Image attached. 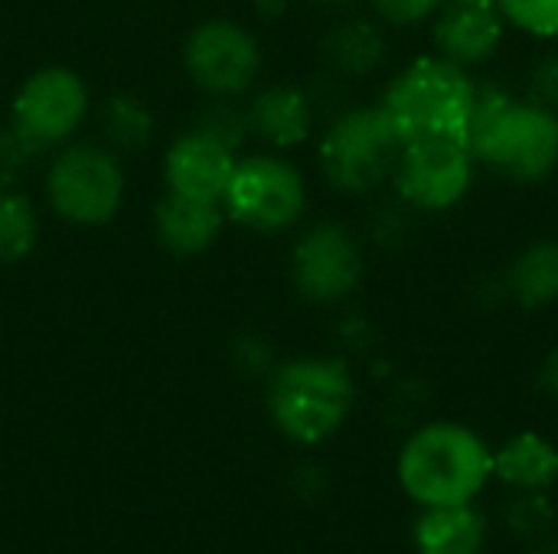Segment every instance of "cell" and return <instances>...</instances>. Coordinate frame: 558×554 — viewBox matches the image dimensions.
<instances>
[{"instance_id": "1", "label": "cell", "mask_w": 558, "mask_h": 554, "mask_svg": "<svg viewBox=\"0 0 558 554\" xmlns=\"http://www.w3.org/2000/svg\"><path fill=\"white\" fill-rule=\"evenodd\" d=\"M468 144L494 173L513 183H543L558 167V114L500 85H477Z\"/></svg>"}, {"instance_id": "2", "label": "cell", "mask_w": 558, "mask_h": 554, "mask_svg": "<svg viewBox=\"0 0 558 554\" xmlns=\"http://www.w3.org/2000/svg\"><path fill=\"white\" fill-rule=\"evenodd\" d=\"M494 473L490 447L464 424L418 428L399 454V483L422 506L471 503Z\"/></svg>"}, {"instance_id": "3", "label": "cell", "mask_w": 558, "mask_h": 554, "mask_svg": "<svg viewBox=\"0 0 558 554\" xmlns=\"http://www.w3.org/2000/svg\"><path fill=\"white\" fill-rule=\"evenodd\" d=\"M474 98L477 82L464 65L445 56H422L389 82L379 108L402 144L425 137L468 140Z\"/></svg>"}, {"instance_id": "4", "label": "cell", "mask_w": 558, "mask_h": 554, "mask_svg": "<svg viewBox=\"0 0 558 554\" xmlns=\"http://www.w3.org/2000/svg\"><path fill=\"white\" fill-rule=\"evenodd\" d=\"M356 385L343 359L284 362L268 385V411L275 428L294 444L314 447L333 438L350 418Z\"/></svg>"}, {"instance_id": "5", "label": "cell", "mask_w": 558, "mask_h": 554, "mask_svg": "<svg viewBox=\"0 0 558 554\" xmlns=\"http://www.w3.org/2000/svg\"><path fill=\"white\" fill-rule=\"evenodd\" d=\"M402 140L379 104L340 111L320 137V170L327 183L350 196L376 193L399 163Z\"/></svg>"}, {"instance_id": "6", "label": "cell", "mask_w": 558, "mask_h": 554, "mask_svg": "<svg viewBox=\"0 0 558 554\" xmlns=\"http://www.w3.org/2000/svg\"><path fill=\"white\" fill-rule=\"evenodd\" d=\"M46 196L59 219L72 225H105L124 199V170L118 153L101 144L65 147L46 176Z\"/></svg>"}, {"instance_id": "7", "label": "cell", "mask_w": 558, "mask_h": 554, "mask_svg": "<svg viewBox=\"0 0 558 554\" xmlns=\"http://www.w3.org/2000/svg\"><path fill=\"white\" fill-rule=\"evenodd\" d=\"M307 206V186L294 163L281 157L235 160L229 186L222 193V212L252 232H284Z\"/></svg>"}, {"instance_id": "8", "label": "cell", "mask_w": 558, "mask_h": 554, "mask_svg": "<svg viewBox=\"0 0 558 554\" xmlns=\"http://www.w3.org/2000/svg\"><path fill=\"white\" fill-rule=\"evenodd\" d=\"M477 157L461 137H425L402 144L392 170L396 196L415 212L454 209L474 183Z\"/></svg>"}, {"instance_id": "9", "label": "cell", "mask_w": 558, "mask_h": 554, "mask_svg": "<svg viewBox=\"0 0 558 554\" xmlns=\"http://www.w3.org/2000/svg\"><path fill=\"white\" fill-rule=\"evenodd\" d=\"M88 111L85 82L62 65L33 72L13 98V131L36 150L65 144Z\"/></svg>"}, {"instance_id": "10", "label": "cell", "mask_w": 558, "mask_h": 554, "mask_svg": "<svg viewBox=\"0 0 558 554\" xmlns=\"http://www.w3.org/2000/svg\"><path fill=\"white\" fill-rule=\"evenodd\" d=\"M366 271L360 238L340 222H317L307 229L291 251V281L311 304L347 300Z\"/></svg>"}, {"instance_id": "11", "label": "cell", "mask_w": 558, "mask_h": 554, "mask_svg": "<svg viewBox=\"0 0 558 554\" xmlns=\"http://www.w3.org/2000/svg\"><path fill=\"white\" fill-rule=\"evenodd\" d=\"M183 65L203 91L232 98L252 88L258 78L262 46L245 26L232 20H206L190 33L183 46Z\"/></svg>"}, {"instance_id": "12", "label": "cell", "mask_w": 558, "mask_h": 554, "mask_svg": "<svg viewBox=\"0 0 558 554\" xmlns=\"http://www.w3.org/2000/svg\"><path fill=\"white\" fill-rule=\"evenodd\" d=\"M507 20L497 0H445L435 13L432 39L438 56L471 69L484 65L504 42Z\"/></svg>"}, {"instance_id": "13", "label": "cell", "mask_w": 558, "mask_h": 554, "mask_svg": "<svg viewBox=\"0 0 558 554\" xmlns=\"http://www.w3.org/2000/svg\"><path fill=\"white\" fill-rule=\"evenodd\" d=\"M232 170H235V150L199 127L177 137L163 160V176L170 193L206 199V202H222Z\"/></svg>"}, {"instance_id": "14", "label": "cell", "mask_w": 558, "mask_h": 554, "mask_svg": "<svg viewBox=\"0 0 558 554\" xmlns=\"http://www.w3.org/2000/svg\"><path fill=\"white\" fill-rule=\"evenodd\" d=\"M248 134L271 147H298L311 137L317 111L311 95L298 85H268L245 108Z\"/></svg>"}, {"instance_id": "15", "label": "cell", "mask_w": 558, "mask_h": 554, "mask_svg": "<svg viewBox=\"0 0 558 554\" xmlns=\"http://www.w3.org/2000/svg\"><path fill=\"white\" fill-rule=\"evenodd\" d=\"M222 219H226L222 202L190 199V196H177V193H167L163 202L154 209L157 238L173 255H199V251H206L219 238Z\"/></svg>"}, {"instance_id": "16", "label": "cell", "mask_w": 558, "mask_h": 554, "mask_svg": "<svg viewBox=\"0 0 558 554\" xmlns=\"http://www.w3.org/2000/svg\"><path fill=\"white\" fill-rule=\"evenodd\" d=\"M412 539L418 554H481L487 545V522L471 503L425 506Z\"/></svg>"}, {"instance_id": "17", "label": "cell", "mask_w": 558, "mask_h": 554, "mask_svg": "<svg viewBox=\"0 0 558 554\" xmlns=\"http://www.w3.org/2000/svg\"><path fill=\"white\" fill-rule=\"evenodd\" d=\"M324 59L340 78H363L373 75L389 52L386 33L369 20H343L324 36Z\"/></svg>"}, {"instance_id": "18", "label": "cell", "mask_w": 558, "mask_h": 554, "mask_svg": "<svg viewBox=\"0 0 558 554\" xmlns=\"http://www.w3.org/2000/svg\"><path fill=\"white\" fill-rule=\"evenodd\" d=\"M494 473L513 490H549L558 480V451L536 431H523L494 454Z\"/></svg>"}, {"instance_id": "19", "label": "cell", "mask_w": 558, "mask_h": 554, "mask_svg": "<svg viewBox=\"0 0 558 554\" xmlns=\"http://www.w3.org/2000/svg\"><path fill=\"white\" fill-rule=\"evenodd\" d=\"M507 294L526 307V310H536V307H549L558 300V242L553 238H543V242H533L526 245L507 278Z\"/></svg>"}, {"instance_id": "20", "label": "cell", "mask_w": 558, "mask_h": 554, "mask_svg": "<svg viewBox=\"0 0 558 554\" xmlns=\"http://www.w3.org/2000/svg\"><path fill=\"white\" fill-rule=\"evenodd\" d=\"M105 147L114 153H137L154 137V114L134 95H111L98 111Z\"/></svg>"}, {"instance_id": "21", "label": "cell", "mask_w": 558, "mask_h": 554, "mask_svg": "<svg viewBox=\"0 0 558 554\" xmlns=\"http://www.w3.org/2000/svg\"><path fill=\"white\" fill-rule=\"evenodd\" d=\"M39 219L33 202L10 189H0V264H13L36 248Z\"/></svg>"}, {"instance_id": "22", "label": "cell", "mask_w": 558, "mask_h": 554, "mask_svg": "<svg viewBox=\"0 0 558 554\" xmlns=\"http://www.w3.org/2000/svg\"><path fill=\"white\" fill-rule=\"evenodd\" d=\"M504 522L520 542H536L553 529L556 509L546 500V490H517V496L504 506Z\"/></svg>"}, {"instance_id": "23", "label": "cell", "mask_w": 558, "mask_h": 554, "mask_svg": "<svg viewBox=\"0 0 558 554\" xmlns=\"http://www.w3.org/2000/svg\"><path fill=\"white\" fill-rule=\"evenodd\" d=\"M504 20L536 39L558 36V0H497Z\"/></svg>"}, {"instance_id": "24", "label": "cell", "mask_w": 558, "mask_h": 554, "mask_svg": "<svg viewBox=\"0 0 558 554\" xmlns=\"http://www.w3.org/2000/svg\"><path fill=\"white\" fill-rule=\"evenodd\" d=\"M199 131H206L209 137H216V140H222L226 147L235 150L242 144V137L248 134V121H245V111H235L232 104L222 101V104H216V108L206 111Z\"/></svg>"}, {"instance_id": "25", "label": "cell", "mask_w": 558, "mask_h": 554, "mask_svg": "<svg viewBox=\"0 0 558 554\" xmlns=\"http://www.w3.org/2000/svg\"><path fill=\"white\" fill-rule=\"evenodd\" d=\"M409 212H415V209L405 206L399 196H396L392 202L379 206V209L373 212V222H369L373 238H376L379 245H402L405 235H409Z\"/></svg>"}, {"instance_id": "26", "label": "cell", "mask_w": 558, "mask_h": 554, "mask_svg": "<svg viewBox=\"0 0 558 554\" xmlns=\"http://www.w3.org/2000/svg\"><path fill=\"white\" fill-rule=\"evenodd\" d=\"M526 91H530V101L558 114V52H546L533 62Z\"/></svg>"}, {"instance_id": "27", "label": "cell", "mask_w": 558, "mask_h": 554, "mask_svg": "<svg viewBox=\"0 0 558 554\" xmlns=\"http://www.w3.org/2000/svg\"><path fill=\"white\" fill-rule=\"evenodd\" d=\"M445 0H373V10L392 26H415L438 13Z\"/></svg>"}, {"instance_id": "28", "label": "cell", "mask_w": 558, "mask_h": 554, "mask_svg": "<svg viewBox=\"0 0 558 554\" xmlns=\"http://www.w3.org/2000/svg\"><path fill=\"white\" fill-rule=\"evenodd\" d=\"M29 157H36V150L13 127L0 131V189H10L16 183V176L26 170Z\"/></svg>"}, {"instance_id": "29", "label": "cell", "mask_w": 558, "mask_h": 554, "mask_svg": "<svg viewBox=\"0 0 558 554\" xmlns=\"http://www.w3.org/2000/svg\"><path fill=\"white\" fill-rule=\"evenodd\" d=\"M539 389L558 402V349H553L539 366Z\"/></svg>"}, {"instance_id": "30", "label": "cell", "mask_w": 558, "mask_h": 554, "mask_svg": "<svg viewBox=\"0 0 558 554\" xmlns=\"http://www.w3.org/2000/svg\"><path fill=\"white\" fill-rule=\"evenodd\" d=\"M288 7H291V0H255V10H258V16H268V20L281 16Z\"/></svg>"}, {"instance_id": "31", "label": "cell", "mask_w": 558, "mask_h": 554, "mask_svg": "<svg viewBox=\"0 0 558 554\" xmlns=\"http://www.w3.org/2000/svg\"><path fill=\"white\" fill-rule=\"evenodd\" d=\"M307 3H317V7H330V10H340V7H350L353 0H307Z\"/></svg>"}, {"instance_id": "32", "label": "cell", "mask_w": 558, "mask_h": 554, "mask_svg": "<svg viewBox=\"0 0 558 554\" xmlns=\"http://www.w3.org/2000/svg\"><path fill=\"white\" fill-rule=\"evenodd\" d=\"M533 554H558V552H553V549H543V552H533Z\"/></svg>"}]
</instances>
